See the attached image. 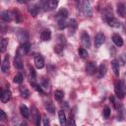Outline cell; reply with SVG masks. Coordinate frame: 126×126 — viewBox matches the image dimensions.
<instances>
[{
	"label": "cell",
	"mask_w": 126,
	"mask_h": 126,
	"mask_svg": "<svg viewBox=\"0 0 126 126\" xmlns=\"http://www.w3.org/2000/svg\"><path fill=\"white\" fill-rule=\"evenodd\" d=\"M114 91L115 94L118 98H123L126 94V85L123 81H117L114 85Z\"/></svg>",
	"instance_id": "cell-1"
},
{
	"label": "cell",
	"mask_w": 126,
	"mask_h": 126,
	"mask_svg": "<svg viewBox=\"0 0 126 126\" xmlns=\"http://www.w3.org/2000/svg\"><path fill=\"white\" fill-rule=\"evenodd\" d=\"M17 37L21 43H26L28 42V39H29V32L25 30H19L17 32Z\"/></svg>",
	"instance_id": "cell-2"
},
{
	"label": "cell",
	"mask_w": 126,
	"mask_h": 126,
	"mask_svg": "<svg viewBox=\"0 0 126 126\" xmlns=\"http://www.w3.org/2000/svg\"><path fill=\"white\" fill-rule=\"evenodd\" d=\"M81 42L85 47H90L91 46V39H90V35L87 32H83L82 35H81Z\"/></svg>",
	"instance_id": "cell-3"
},
{
	"label": "cell",
	"mask_w": 126,
	"mask_h": 126,
	"mask_svg": "<svg viewBox=\"0 0 126 126\" xmlns=\"http://www.w3.org/2000/svg\"><path fill=\"white\" fill-rule=\"evenodd\" d=\"M81 11L85 14V15H92V8H91V4L89 1H84L81 5Z\"/></svg>",
	"instance_id": "cell-4"
},
{
	"label": "cell",
	"mask_w": 126,
	"mask_h": 126,
	"mask_svg": "<svg viewBox=\"0 0 126 126\" xmlns=\"http://www.w3.org/2000/svg\"><path fill=\"white\" fill-rule=\"evenodd\" d=\"M30 48H31V44L29 42H26V43H22L21 46L19 47L18 49V54L23 56V55H26L29 51H30Z\"/></svg>",
	"instance_id": "cell-5"
},
{
	"label": "cell",
	"mask_w": 126,
	"mask_h": 126,
	"mask_svg": "<svg viewBox=\"0 0 126 126\" xmlns=\"http://www.w3.org/2000/svg\"><path fill=\"white\" fill-rule=\"evenodd\" d=\"M11 96H12V94H11V92L9 89L2 90V93H1V101L2 102H4V103L8 102L11 99Z\"/></svg>",
	"instance_id": "cell-6"
},
{
	"label": "cell",
	"mask_w": 126,
	"mask_h": 126,
	"mask_svg": "<svg viewBox=\"0 0 126 126\" xmlns=\"http://www.w3.org/2000/svg\"><path fill=\"white\" fill-rule=\"evenodd\" d=\"M34 65L37 69H41L44 67V59L40 54H36L34 56Z\"/></svg>",
	"instance_id": "cell-7"
},
{
	"label": "cell",
	"mask_w": 126,
	"mask_h": 126,
	"mask_svg": "<svg viewBox=\"0 0 126 126\" xmlns=\"http://www.w3.org/2000/svg\"><path fill=\"white\" fill-rule=\"evenodd\" d=\"M104 39H105L104 34L102 32H98L94 37V46L99 47L100 45H102V43L104 42Z\"/></svg>",
	"instance_id": "cell-8"
},
{
	"label": "cell",
	"mask_w": 126,
	"mask_h": 126,
	"mask_svg": "<svg viewBox=\"0 0 126 126\" xmlns=\"http://www.w3.org/2000/svg\"><path fill=\"white\" fill-rule=\"evenodd\" d=\"M86 72H87L89 75L94 74V73L96 72V64H95V62H93V61L89 62V63L87 64V66H86Z\"/></svg>",
	"instance_id": "cell-9"
},
{
	"label": "cell",
	"mask_w": 126,
	"mask_h": 126,
	"mask_svg": "<svg viewBox=\"0 0 126 126\" xmlns=\"http://www.w3.org/2000/svg\"><path fill=\"white\" fill-rule=\"evenodd\" d=\"M102 19L105 21V22H107L109 19H111V18H113V14H112V11H111V9L109 8V7H106V8H104L103 9V11H102Z\"/></svg>",
	"instance_id": "cell-10"
},
{
	"label": "cell",
	"mask_w": 126,
	"mask_h": 126,
	"mask_svg": "<svg viewBox=\"0 0 126 126\" xmlns=\"http://www.w3.org/2000/svg\"><path fill=\"white\" fill-rule=\"evenodd\" d=\"M77 21L75 19H71L68 23V29H69V33L70 34H74L76 30H77Z\"/></svg>",
	"instance_id": "cell-11"
},
{
	"label": "cell",
	"mask_w": 126,
	"mask_h": 126,
	"mask_svg": "<svg viewBox=\"0 0 126 126\" xmlns=\"http://www.w3.org/2000/svg\"><path fill=\"white\" fill-rule=\"evenodd\" d=\"M57 5H58V0H47L44 5V8L45 10H53L57 7Z\"/></svg>",
	"instance_id": "cell-12"
},
{
	"label": "cell",
	"mask_w": 126,
	"mask_h": 126,
	"mask_svg": "<svg viewBox=\"0 0 126 126\" xmlns=\"http://www.w3.org/2000/svg\"><path fill=\"white\" fill-rule=\"evenodd\" d=\"M10 69V64H9V56H6L3 61H2V64H1V70L3 73H7Z\"/></svg>",
	"instance_id": "cell-13"
},
{
	"label": "cell",
	"mask_w": 126,
	"mask_h": 126,
	"mask_svg": "<svg viewBox=\"0 0 126 126\" xmlns=\"http://www.w3.org/2000/svg\"><path fill=\"white\" fill-rule=\"evenodd\" d=\"M51 38V31L50 30H44L41 33H40V39L42 41H47Z\"/></svg>",
	"instance_id": "cell-14"
},
{
	"label": "cell",
	"mask_w": 126,
	"mask_h": 126,
	"mask_svg": "<svg viewBox=\"0 0 126 126\" xmlns=\"http://www.w3.org/2000/svg\"><path fill=\"white\" fill-rule=\"evenodd\" d=\"M117 13L121 17H126V6L123 3L117 4Z\"/></svg>",
	"instance_id": "cell-15"
},
{
	"label": "cell",
	"mask_w": 126,
	"mask_h": 126,
	"mask_svg": "<svg viewBox=\"0 0 126 126\" xmlns=\"http://www.w3.org/2000/svg\"><path fill=\"white\" fill-rule=\"evenodd\" d=\"M20 112H21V114L24 118H29L30 117V110L25 104L20 105Z\"/></svg>",
	"instance_id": "cell-16"
},
{
	"label": "cell",
	"mask_w": 126,
	"mask_h": 126,
	"mask_svg": "<svg viewBox=\"0 0 126 126\" xmlns=\"http://www.w3.org/2000/svg\"><path fill=\"white\" fill-rule=\"evenodd\" d=\"M56 17H57L58 20H65V19L68 17V11H67L65 8H62V9H60V10L58 11Z\"/></svg>",
	"instance_id": "cell-17"
},
{
	"label": "cell",
	"mask_w": 126,
	"mask_h": 126,
	"mask_svg": "<svg viewBox=\"0 0 126 126\" xmlns=\"http://www.w3.org/2000/svg\"><path fill=\"white\" fill-rule=\"evenodd\" d=\"M110 27H112V28H120L121 27V23L117 20V19H115V18H111V19H109L107 22H106Z\"/></svg>",
	"instance_id": "cell-18"
},
{
	"label": "cell",
	"mask_w": 126,
	"mask_h": 126,
	"mask_svg": "<svg viewBox=\"0 0 126 126\" xmlns=\"http://www.w3.org/2000/svg\"><path fill=\"white\" fill-rule=\"evenodd\" d=\"M112 41L116 46H122L123 45V39L119 34H113Z\"/></svg>",
	"instance_id": "cell-19"
},
{
	"label": "cell",
	"mask_w": 126,
	"mask_h": 126,
	"mask_svg": "<svg viewBox=\"0 0 126 126\" xmlns=\"http://www.w3.org/2000/svg\"><path fill=\"white\" fill-rule=\"evenodd\" d=\"M14 65H15V67H16V68H18L19 70L23 69V62H22V58H21V55H19L18 53H17V55H16V57H15V59H14Z\"/></svg>",
	"instance_id": "cell-20"
},
{
	"label": "cell",
	"mask_w": 126,
	"mask_h": 126,
	"mask_svg": "<svg viewBox=\"0 0 126 126\" xmlns=\"http://www.w3.org/2000/svg\"><path fill=\"white\" fill-rule=\"evenodd\" d=\"M111 67H112V71L114 73V75L116 77L119 76V63L117 60H112L111 61Z\"/></svg>",
	"instance_id": "cell-21"
},
{
	"label": "cell",
	"mask_w": 126,
	"mask_h": 126,
	"mask_svg": "<svg viewBox=\"0 0 126 126\" xmlns=\"http://www.w3.org/2000/svg\"><path fill=\"white\" fill-rule=\"evenodd\" d=\"M1 18L3 21H6V22H10L13 18V15L11 12H8V11H3L2 14H1Z\"/></svg>",
	"instance_id": "cell-22"
},
{
	"label": "cell",
	"mask_w": 126,
	"mask_h": 126,
	"mask_svg": "<svg viewBox=\"0 0 126 126\" xmlns=\"http://www.w3.org/2000/svg\"><path fill=\"white\" fill-rule=\"evenodd\" d=\"M58 118H59V122H60L61 125H65L67 123V121H66V115H65V113H64L63 110H59L58 111Z\"/></svg>",
	"instance_id": "cell-23"
},
{
	"label": "cell",
	"mask_w": 126,
	"mask_h": 126,
	"mask_svg": "<svg viewBox=\"0 0 126 126\" xmlns=\"http://www.w3.org/2000/svg\"><path fill=\"white\" fill-rule=\"evenodd\" d=\"M97 72H98V78H101V77H103L105 75V73H106V66H105L104 63L99 65Z\"/></svg>",
	"instance_id": "cell-24"
},
{
	"label": "cell",
	"mask_w": 126,
	"mask_h": 126,
	"mask_svg": "<svg viewBox=\"0 0 126 126\" xmlns=\"http://www.w3.org/2000/svg\"><path fill=\"white\" fill-rule=\"evenodd\" d=\"M54 97H55V99L58 100V101L62 100L63 97H64V93H63V91H61V90H56V91L54 92Z\"/></svg>",
	"instance_id": "cell-25"
},
{
	"label": "cell",
	"mask_w": 126,
	"mask_h": 126,
	"mask_svg": "<svg viewBox=\"0 0 126 126\" xmlns=\"http://www.w3.org/2000/svg\"><path fill=\"white\" fill-rule=\"evenodd\" d=\"M45 108H46V110H47L49 113H51V114H53V113L55 112V107H54L53 103L50 102V101H46V102H45Z\"/></svg>",
	"instance_id": "cell-26"
},
{
	"label": "cell",
	"mask_w": 126,
	"mask_h": 126,
	"mask_svg": "<svg viewBox=\"0 0 126 126\" xmlns=\"http://www.w3.org/2000/svg\"><path fill=\"white\" fill-rule=\"evenodd\" d=\"M20 93H21V94L24 98H28L30 96V92L26 87H23V86L20 87Z\"/></svg>",
	"instance_id": "cell-27"
},
{
	"label": "cell",
	"mask_w": 126,
	"mask_h": 126,
	"mask_svg": "<svg viewBox=\"0 0 126 126\" xmlns=\"http://www.w3.org/2000/svg\"><path fill=\"white\" fill-rule=\"evenodd\" d=\"M32 109H33V117H34L35 125H39V123H40V115L37 112V110L35 109V107H32Z\"/></svg>",
	"instance_id": "cell-28"
},
{
	"label": "cell",
	"mask_w": 126,
	"mask_h": 126,
	"mask_svg": "<svg viewBox=\"0 0 126 126\" xmlns=\"http://www.w3.org/2000/svg\"><path fill=\"white\" fill-rule=\"evenodd\" d=\"M8 45V39L7 38H2L1 42H0V47H1V52H4L6 50V47Z\"/></svg>",
	"instance_id": "cell-29"
},
{
	"label": "cell",
	"mask_w": 126,
	"mask_h": 126,
	"mask_svg": "<svg viewBox=\"0 0 126 126\" xmlns=\"http://www.w3.org/2000/svg\"><path fill=\"white\" fill-rule=\"evenodd\" d=\"M35 78H36V73H35V71H34L33 68H31V69H30V79H31V84H32V83H34Z\"/></svg>",
	"instance_id": "cell-30"
},
{
	"label": "cell",
	"mask_w": 126,
	"mask_h": 126,
	"mask_svg": "<svg viewBox=\"0 0 126 126\" xmlns=\"http://www.w3.org/2000/svg\"><path fill=\"white\" fill-rule=\"evenodd\" d=\"M23 80H24V78H23V75L22 74H17L14 77V83H16V84H22L23 83Z\"/></svg>",
	"instance_id": "cell-31"
},
{
	"label": "cell",
	"mask_w": 126,
	"mask_h": 126,
	"mask_svg": "<svg viewBox=\"0 0 126 126\" xmlns=\"http://www.w3.org/2000/svg\"><path fill=\"white\" fill-rule=\"evenodd\" d=\"M63 49H64V45H62V44H60V43L54 46V51H55L57 54H61V52L63 51Z\"/></svg>",
	"instance_id": "cell-32"
},
{
	"label": "cell",
	"mask_w": 126,
	"mask_h": 126,
	"mask_svg": "<svg viewBox=\"0 0 126 126\" xmlns=\"http://www.w3.org/2000/svg\"><path fill=\"white\" fill-rule=\"evenodd\" d=\"M79 55L82 57V58H87L88 57V51L85 49V48H79Z\"/></svg>",
	"instance_id": "cell-33"
},
{
	"label": "cell",
	"mask_w": 126,
	"mask_h": 126,
	"mask_svg": "<svg viewBox=\"0 0 126 126\" xmlns=\"http://www.w3.org/2000/svg\"><path fill=\"white\" fill-rule=\"evenodd\" d=\"M110 113H111L110 108H109L108 106H105L104 109H103V116H104L105 118H108V117L110 116Z\"/></svg>",
	"instance_id": "cell-34"
},
{
	"label": "cell",
	"mask_w": 126,
	"mask_h": 126,
	"mask_svg": "<svg viewBox=\"0 0 126 126\" xmlns=\"http://www.w3.org/2000/svg\"><path fill=\"white\" fill-rule=\"evenodd\" d=\"M125 63H126V54L122 53L119 57V64L120 65H125Z\"/></svg>",
	"instance_id": "cell-35"
},
{
	"label": "cell",
	"mask_w": 126,
	"mask_h": 126,
	"mask_svg": "<svg viewBox=\"0 0 126 126\" xmlns=\"http://www.w3.org/2000/svg\"><path fill=\"white\" fill-rule=\"evenodd\" d=\"M67 27L66 23H65V20H58V28L60 30H63Z\"/></svg>",
	"instance_id": "cell-36"
},
{
	"label": "cell",
	"mask_w": 126,
	"mask_h": 126,
	"mask_svg": "<svg viewBox=\"0 0 126 126\" xmlns=\"http://www.w3.org/2000/svg\"><path fill=\"white\" fill-rule=\"evenodd\" d=\"M37 12H38V9H37L35 6L32 7V9H30V13L32 14V17H36Z\"/></svg>",
	"instance_id": "cell-37"
},
{
	"label": "cell",
	"mask_w": 126,
	"mask_h": 126,
	"mask_svg": "<svg viewBox=\"0 0 126 126\" xmlns=\"http://www.w3.org/2000/svg\"><path fill=\"white\" fill-rule=\"evenodd\" d=\"M58 38H59V43L60 44H65L66 43V40H65V37L62 35V34H60V35H58Z\"/></svg>",
	"instance_id": "cell-38"
},
{
	"label": "cell",
	"mask_w": 126,
	"mask_h": 126,
	"mask_svg": "<svg viewBox=\"0 0 126 126\" xmlns=\"http://www.w3.org/2000/svg\"><path fill=\"white\" fill-rule=\"evenodd\" d=\"M6 113L4 112V110H2V109H0V120L1 121H3V120H5L6 119Z\"/></svg>",
	"instance_id": "cell-39"
},
{
	"label": "cell",
	"mask_w": 126,
	"mask_h": 126,
	"mask_svg": "<svg viewBox=\"0 0 126 126\" xmlns=\"http://www.w3.org/2000/svg\"><path fill=\"white\" fill-rule=\"evenodd\" d=\"M48 86H49L48 81H46L45 79H43V80H42V87H43V88H45V89H47V88H48Z\"/></svg>",
	"instance_id": "cell-40"
},
{
	"label": "cell",
	"mask_w": 126,
	"mask_h": 126,
	"mask_svg": "<svg viewBox=\"0 0 126 126\" xmlns=\"http://www.w3.org/2000/svg\"><path fill=\"white\" fill-rule=\"evenodd\" d=\"M68 124H69V125H75L76 123H75V121H74V119H73V118H70V120H69Z\"/></svg>",
	"instance_id": "cell-41"
},
{
	"label": "cell",
	"mask_w": 126,
	"mask_h": 126,
	"mask_svg": "<svg viewBox=\"0 0 126 126\" xmlns=\"http://www.w3.org/2000/svg\"><path fill=\"white\" fill-rule=\"evenodd\" d=\"M48 123H49V121H48V119H47V118H44V123H43V124H44V125H47Z\"/></svg>",
	"instance_id": "cell-42"
},
{
	"label": "cell",
	"mask_w": 126,
	"mask_h": 126,
	"mask_svg": "<svg viewBox=\"0 0 126 126\" xmlns=\"http://www.w3.org/2000/svg\"><path fill=\"white\" fill-rule=\"evenodd\" d=\"M30 1H32V0H30Z\"/></svg>",
	"instance_id": "cell-43"
}]
</instances>
